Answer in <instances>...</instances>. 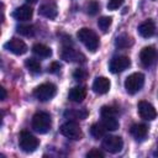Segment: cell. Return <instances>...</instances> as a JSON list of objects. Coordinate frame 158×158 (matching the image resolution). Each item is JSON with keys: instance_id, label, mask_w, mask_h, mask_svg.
Wrapping results in <instances>:
<instances>
[{"instance_id": "6da1fadb", "label": "cell", "mask_w": 158, "mask_h": 158, "mask_svg": "<svg viewBox=\"0 0 158 158\" xmlns=\"http://www.w3.org/2000/svg\"><path fill=\"white\" fill-rule=\"evenodd\" d=\"M77 36H78L79 41L90 52H95L98 49V47H99V37H98V35L93 30H90L88 27H83V28H80L78 31Z\"/></svg>"}, {"instance_id": "7a4b0ae2", "label": "cell", "mask_w": 158, "mask_h": 158, "mask_svg": "<svg viewBox=\"0 0 158 158\" xmlns=\"http://www.w3.org/2000/svg\"><path fill=\"white\" fill-rule=\"evenodd\" d=\"M52 126V118L49 114L40 111L33 115L32 117V128L38 133H47L51 130Z\"/></svg>"}, {"instance_id": "3957f363", "label": "cell", "mask_w": 158, "mask_h": 158, "mask_svg": "<svg viewBox=\"0 0 158 158\" xmlns=\"http://www.w3.org/2000/svg\"><path fill=\"white\" fill-rule=\"evenodd\" d=\"M144 84V75L142 73H132L125 80V89L128 94L138 93Z\"/></svg>"}, {"instance_id": "277c9868", "label": "cell", "mask_w": 158, "mask_h": 158, "mask_svg": "<svg viewBox=\"0 0 158 158\" xmlns=\"http://www.w3.org/2000/svg\"><path fill=\"white\" fill-rule=\"evenodd\" d=\"M19 144L20 148L26 153H32L38 147V139L30 132L22 131L19 137Z\"/></svg>"}, {"instance_id": "5b68a950", "label": "cell", "mask_w": 158, "mask_h": 158, "mask_svg": "<svg viewBox=\"0 0 158 158\" xmlns=\"http://www.w3.org/2000/svg\"><path fill=\"white\" fill-rule=\"evenodd\" d=\"M57 93V88L54 84L52 83H44V84H41L38 85L35 91H33V95L37 100L40 101H48L51 100Z\"/></svg>"}, {"instance_id": "8992f818", "label": "cell", "mask_w": 158, "mask_h": 158, "mask_svg": "<svg viewBox=\"0 0 158 158\" xmlns=\"http://www.w3.org/2000/svg\"><path fill=\"white\" fill-rule=\"evenodd\" d=\"M59 131H60V133L64 137H67L69 139H74V141L80 139L81 136H83V132H81L80 126L75 121H67V122H64L60 126Z\"/></svg>"}, {"instance_id": "52a82bcc", "label": "cell", "mask_w": 158, "mask_h": 158, "mask_svg": "<svg viewBox=\"0 0 158 158\" xmlns=\"http://www.w3.org/2000/svg\"><path fill=\"white\" fill-rule=\"evenodd\" d=\"M102 147L109 153H118L123 147V141L118 136H105L102 139Z\"/></svg>"}, {"instance_id": "ba28073f", "label": "cell", "mask_w": 158, "mask_h": 158, "mask_svg": "<svg viewBox=\"0 0 158 158\" xmlns=\"http://www.w3.org/2000/svg\"><path fill=\"white\" fill-rule=\"evenodd\" d=\"M139 59L144 67H149L158 59V52L153 46L143 47L139 53Z\"/></svg>"}, {"instance_id": "9c48e42d", "label": "cell", "mask_w": 158, "mask_h": 158, "mask_svg": "<svg viewBox=\"0 0 158 158\" xmlns=\"http://www.w3.org/2000/svg\"><path fill=\"white\" fill-rule=\"evenodd\" d=\"M131 65V60L128 57L126 56H118V57H114L109 64V69L111 73H120L123 72L125 69H127Z\"/></svg>"}, {"instance_id": "30bf717a", "label": "cell", "mask_w": 158, "mask_h": 158, "mask_svg": "<svg viewBox=\"0 0 158 158\" xmlns=\"http://www.w3.org/2000/svg\"><path fill=\"white\" fill-rule=\"evenodd\" d=\"M137 109H138V114L139 116L143 118V120H147V121H152L157 117V111L154 109V106L152 104H149L148 101H139L138 105H137Z\"/></svg>"}, {"instance_id": "8fae6325", "label": "cell", "mask_w": 158, "mask_h": 158, "mask_svg": "<svg viewBox=\"0 0 158 158\" xmlns=\"http://www.w3.org/2000/svg\"><path fill=\"white\" fill-rule=\"evenodd\" d=\"M60 57L67 62H78V63H84L85 62V56L83 53L75 51L74 48L69 47V46L63 47Z\"/></svg>"}, {"instance_id": "7c38bea8", "label": "cell", "mask_w": 158, "mask_h": 158, "mask_svg": "<svg viewBox=\"0 0 158 158\" xmlns=\"http://www.w3.org/2000/svg\"><path fill=\"white\" fill-rule=\"evenodd\" d=\"M4 47H5L9 52H11V53H14V54H16V56H21V54H25V53L27 52V46H26V43H25L23 41L19 40V38H11L10 41H7V42L4 44Z\"/></svg>"}, {"instance_id": "4fadbf2b", "label": "cell", "mask_w": 158, "mask_h": 158, "mask_svg": "<svg viewBox=\"0 0 158 158\" xmlns=\"http://www.w3.org/2000/svg\"><path fill=\"white\" fill-rule=\"evenodd\" d=\"M32 15H33V10L28 5H22L12 12V17L16 19L17 21H28L31 20Z\"/></svg>"}, {"instance_id": "5bb4252c", "label": "cell", "mask_w": 158, "mask_h": 158, "mask_svg": "<svg viewBox=\"0 0 158 158\" xmlns=\"http://www.w3.org/2000/svg\"><path fill=\"white\" fill-rule=\"evenodd\" d=\"M38 12H40L42 16H44V17H47V19H49V20L56 19L57 15H58L57 6H56V4H54L53 1H48V2L42 4V5L40 6Z\"/></svg>"}, {"instance_id": "9a60e30c", "label": "cell", "mask_w": 158, "mask_h": 158, "mask_svg": "<svg viewBox=\"0 0 158 158\" xmlns=\"http://www.w3.org/2000/svg\"><path fill=\"white\" fill-rule=\"evenodd\" d=\"M110 80L105 77H98L93 83V90L96 94H106L110 90Z\"/></svg>"}, {"instance_id": "2e32d148", "label": "cell", "mask_w": 158, "mask_h": 158, "mask_svg": "<svg viewBox=\"0 0 158 158\" xmlns=\"http://www.w3.org/2000/svg\"><path fill=\"white\" fill-rule=\"evenodd\" d=\"M156 32V25L152 20H146L138 26V33L143 38H149L154 35Z\"/></svg>"}, {"instance_id": "e0dca14e", "label": "cell", "mask_w": 158, "mask_h": 158, "mask_svg": "<svg viewBox=\"0 0 158 158\" xmlns=\"http://www.w3.org/2000/svg\"><path fill=\"white\" fill-rule=\"evenodd\" d=\"M85 96H86V89L85 86H81V85L74 86L73 89H70L69 95H68L69 100L73 102H81L85 99Z\"/></svg>"}, {"instance_id": "ac0fdd59", "label": "cell", "mask_w": 158, "mask_h": 158, "mask_svg": "<svg viewBox=\"0 0 158 158\" xmlns=\"http://www.w3.org/2000/svg\"><path fill=\"white\" fill-rule=\"evenodd\" d=\"M130 132H131V135H132L135 138L142 139V138H144V137L147 136L148 128H147V126L143 125V123H135V125L131 126Z\"/></svg>"}, {"instance_id": "d6986e66", "label": "cell", "mask_w": 158, "mask_h": 158, "mask_svg": "<svg viewBox=\"0 0 158 158\" xmlns=\"http://www.w3.org/2000/svg\"><path fill=\"white\" fill-rule=\"evenodd\" d=\"M32 52L38 56V57H42V58H47V57H51L52 56V49L46 46V44H42V43H36L33 47H32Z\"/></svg>"}, {"instance_id": "ffe728a7", "label": "cell", "mask_w": 158, "mask_h": 158, "mask_svg": "<svg viewBox=\"0 0 158 158\" xmlns=\"http://www.w3.org/2000/svg\"><path fill=\"white\" fill-rule=\"evenodd\" d=\"M132 44H133L132 37L128 36V35H126V33L120 35V36L116 38V41H115V46H116L117 48H121V49L128 48V47H131Z\"/></svg>"}, {"instance_id": "44dd1931", "label": "cell", "mask_w": 158, "mask_h": 158, "mask_svg": "<svg viewBox=\"0 0 158 158\" xmlns=\"http://www.w3.org/2000/svg\"><path fill=\"white\" fill-rule=\"evenodd\" d=\"M106 131H107V130L105 128V126H104L102 123H93L91 127H90V133H91V136H93L94 138H96V139L104 137L105 133H106Z\"/></svg>"}, {"instance_id": "7402d4cb", "label": "cell", "mask_w": 158, "mask_h": 158, "mask_svg": "<svg viewBox=\"0 0 158 158\" xmlns=\"http://www.w3.org/2000/svg\"><path fill=\"white\" fill-rule=\"evenodd\" d=\"M107 131H115L118 128V121L116 120L115 116H104L102 122H101Z\"/></svg>"}, {"instance_id": "603a6c76", "label": "cell", "mask_w": 158, "mask_h": 158, "mask_svg": "<svg viewBox=\"0 0 158 158\" xmlns=\"http://www.w3.org/2000/svg\"><path fill=\"white\" fill-rule=\"evenodd\" d=\"M25 65L33 74H37V73L41 72V63L37 59H35V58H27L25 60Z\"/></svg>"}, {"instance_id": "cb8c5ba5", "label": "cell", "mask_w": 158, "mask_h": 158, "mask_svg": "<svg viewBox=\"0 0 158 158\" xmlns=\"http://www.w3.org/2000/svg\"><path fill=\"white\" fill-rule=\"evenodd\" d=\"M16 30H17V32L20 35L26 36V37H32L35 35V32H36V30H35V27L32 25H20V26L16 27Z\"/></svg>"}, {"instance_id": "d4e9b609", "label": "cell", "mask_w": 158, "mask_h": 158, "mask_svg": "<svg viewBox=\"0 0 158 158\" xmlns=\"http://www.w3.org/2000/svg\"><path fill=\"white\" fill-rule=\"evenodd\" d=\"M64 116H65V117H69V118H79V120H84V118L88 116V111H86L85 109L75 110V111H65V112H64Z\"/></svg>"}, {"instance_id": "484cf974", "label": "cell", "mask_w": 158, "mask_h": 158, "mask_svg": "<svg viewBox=\"0 0 158 158\" xmlns=\"http://www.w3.org/2000/svg\"><path fill=\"white\" fill-rule=\"evenodd\" d=\"M85 10H86V14L88 15L94 16V15H96L100 11V4L98 1H95V0H90L89 2H86Z\"/></svg>"}, {"instance_id": "4316f807", "label": "cell", "mask_w": 158, "mask_h": 158, "mask_svg": "<svg viewBox=\"0 0 158 158\" xmlns=\"http://www.w3.org/2000/svg\"><path fill=\"white\" fill-rule=\"evenodd\" d=\"M111 23H112V17H110V16H102V17H100L98 20V26L104 32H106L109 30V27L111 26Z\"/></svg>"}, {"instance_id": "83f0119b", "label": "cell", "mask_w": 158, "mask_h": 158, "mask_svg": "<svg viewBox=\"0 0 158 158\" xmlns=\"http://www.w3.org/2000/svg\"><path fill=\"white\" fill-rule=\"evenodd\" d=\"M86 75H88V73L81 68H78V69H75L73 72V78L75 80H84L86 78Z\"/></svg>"}, {"instance_id": "f1b7e54d", "label": "cell", "mask_w": 158, "mask_h": 158, "mask_svg": "<svg viewBox=\"0 0 158 158\" xmlns=\"http://www.w3.org/2000/svg\"><path fill=\"white\" fill-rule=\"evenodd\" d=\"M100 114H101V117H104V116H115L116 111L110 106H102L101 110H100Z\"/></svg>"}, {"instance_id": "f546056e", "label": "cell", "mask_w": 158, "mask_h": 158, "mask_svg": "<svg viewBox=\"0 0 158 158\" xmlns=\"http://www.w3.org/2000/svg\"><path fill=\"white\" fill-rule=\"evenodd\" d=\"M123 4V0H109L107 2V9L109 10H116Z\"/></svg>"}, {"instance_id": "4dcf8cb0", "label": "cell", "mask_w": 158, "mask_h": 158, "mask_svg": "<svg viewBox=\"0 0 158 158\" xmlns=\"http://www.w3.org/2000/svg\"><path fill=\"white\" fill-rule=\"evenodd\" d=\"M86 157L88 158H104V153L101 151L94 148V149H91L86 153Z\"/></svg>"}, {"instance_id": "1f68e13d", "label": "cell", "mask_w": 158, "mask_h": 158, "mask_svg": "<svg viewBox=\"0 0 158 158\" xmlns=\"http://www.w3.org/2000/svg\"><path fill=\"white\" fill-rule=\"evenodd\" d=\"M60 68H62V65H60L58 62H53V63H51V65L48 67V72H49V73H58V72L60 70Z\"/></svg>"}, {"instance_id": "d6a6232c", "label": "cell", "mask_w": 158, "mask_h": 158, "mask_svg": "<svg viewBox=\"0 0 158 158\" xmlns=\"http://www.w3.org/2000/svg\"><path fill=\"white\" fill-rule=\"evenodd\" d=\"M0 93H1V96H0V99H1V100H5L7 94H6V90H5V88H4V86H1V88H0Z\"/></svg>"}, {"instance_id": "836d02e7", "label": "cell", "mask_w": 158, "mask_h": 158, "mask_svg": "<svg viewBox=\"0 0 158 158\" xmlns=\"http://www.w3.org/2000/svg\"><path fill=\"white\" fill-rule=\"evenodd\" d=\"M26 1H28V2H36L37 0H26Z\"/></svg>"}, {"instance_id": "e575fe53", "label": "cell", "mask_w": 158, "mask_h": 158, "mask_svg": "<svg viewBox=\"0 0 158 158\" xmlns=\"http://www.w3.org/2000/svg\"><path fill=\"white\" fill-rule=\"evenodd\" d=\"M154 156H158V147H157V149H156V152H154Z\"/></svg>"}]
</instances>
